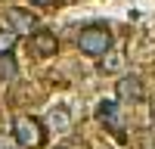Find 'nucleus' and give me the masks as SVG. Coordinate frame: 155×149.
Wrapping results in <instances>:
<instances>
[{"instance_id":"10","label":"nucleus","mask_w":155,"mask_h":149,"mask_svg":"<svg viewBox=\"0 0 155 149\" xmlns=\"http://www.w3.org/2000/svg\"><path fill=\"white\" fill-rule=\"evenodd\" d=\"M0 149H22L16 143V137H6V134H0Z\"/></svg>"},{"instance_id":"3","label":"nucleus","mask_w":155,"mask_h":149,"mask_svg":"<svg viewBox=\"0 0 155 149\" xmlns=\"http://www.w3.org/2000/svg\"><path fill=\"white\" fill-rule=\"evenodd\" d=\"M6 19H9V28L16 34H28V37L37 31V25H41L31 9H22V6H9L6 9Z\"/></svg>"},{"instance_id":"2","label":"nucleus","mask_w":155,"mask_h":149,"mask_svg":"<svg viewBox=\"0 0 155 149\" xmlns=\"http://www.w3.org/2000/svg\"><path fill=\"white\" fill-rule=\"evenodd\" d=\"M12 137H16V143L22 149H37L47 140V127L31 115H16L12 118Z\"/></svg>"},{"instance_id":"8","label":"nucleus","mask_w":155,"mask_h":149,"mask_svg":"<svg viewBox=\"0 0 155 149\" xmlns=\"http://www.w3.org/2000/svg\"><path fill=\"white\" fill-rule=\"evenodd\" d=\"M16 74H19V68H16V59H12V53H0V78L12 81Z\"/></svg>"},{"instance_id":"6","label":"nucleus","mask_w":155,"mask_h":149,"mask_svg":"<svg viewBox=\"0 0 155 149\" xmlns=\"http://www.w3.org/2000/svg\"><path fill=\"white\" fill-rule=\"evenodd\" d=\"M47 127H53V131H71V115H68V109L65 106H53L47 112Z\"/></svg>"},{"instance_id":"11","label":"nucleus","mask_w":155,"mask_h":149,"mask_svg":"<svg viewBox=\"0 0 155 149\" xmlns=\"http://www.w3.org/2000/svg\"><path fill=\"white\" fill-rule=\"evenodd\" d=\"M31 3H37V6H53V3H59V0H31Z\"/></svg>"},{"instance_id":"4","label":"nucleus","mask_w":155,"mask_h":149,"mask_svg":"<svg viewBox=\"0 0 155 149\" xmlns=\"http://www.w3.org/2000/svg\"><path fill=\"white\" fill-rule=\"evenodd\" d=\"M115 93H118L121 103H140V99H143V84H140V78L127 74V78H118Z\"/></svg>"},{"instance_id":"9","label":"nucleus","mask_w":155,"mask_h":149,"mask_svg":"<svg viewBox=\"0 0 155 149\" xmlns=\"http://www.w3.org/2000/svg\"><path fill=\"white\" fill-rule=\"evenodd\" d=\"M19 44V34L12 28H0V53H12Z\"/></svg>"},{"instance_id":"1","label":"nucleus","mask_w":155,"mask_h":149,"mask_svg":"<svg viewBox=\"0 0 155 149\" xmlns=\"http://www.w3.org/2000/svg\"><path fill=\"white\" fill-rule=\"evenodd\" d=\"M78 50L87 56H106L112 53V31H109V25H90V28H84L81 34H78Z\"/></svg>"},{"instance_id":"7","label":"nucleus","mask_w":155,"mask_h":149,"mask_svg":"<svg viewBox=\"0 0 155 149\" xmlns=\"http://www.w3.org/2000/svg\"><path fill=\"white\" fill-rule=\"evenodd\" d=\"M96 118L102 124H109V127H118V103H112V99H102L99 109H96Z\"/></svg>"},{"instance_id":"5","label":"nucleus","mask_w":155,"mask_h":149,"mask_svg":"<svg viewBox=\"0 0 155 149\" xmlns=\"http://www.w3.org/2000/svg\"><path fill=\"white\" fill-rule=\"evenodd\" d=\"M31 47H34V53H37V56H53L56 50H59V41H56V34H53V31L37 28V31L31 34Z\"/></svg>"}]
</instances>
